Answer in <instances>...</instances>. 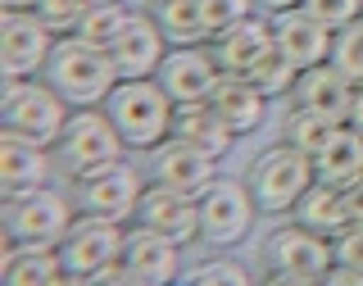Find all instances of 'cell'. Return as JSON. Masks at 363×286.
<instances>
[{
  "label": "cell",
  "mask_w": 363,
  "mask_h": 286,
  "mask_svg": "<svg viewBox=\"0 0 363 286\" xmlns=\"http://www.w3.org/2000/svg\"><path fill=\"white\" fill-rule=\"evenodd\" d=\"M41 77H45L55 91H60V96H64L73 109H82V105H105L109 91L123 82L118 68H113L109 45H96V41L77 37V32H68V37L55 41V55H50V64H45Z\"/></svg>",
  "instance_id": "1"
},
{
  "label": "cell",
  "mask_w": 363,
  "mask_h": 286,
  "mask_svg": "<svg viewBox=\"0 0 363 286\" xmlns=\"http://www.w3.org/2000/svg\"><path fill=\"white\" fill-rule=\"evenodd\" d=\"M113 128L123 132L128 150H159L173 136V114L177 100L164 91L159 77H123L105 100Z\"/></svg>",
  "instance_id": "2"
},
{
  "label": "cell",
  "mask_w": 363,
  "mask_h": 286,
  "mask_svg": "<svg viewBox=\"0 0 363 286\" xmlns=\"http://www.w3.org/2000/svg\"><path fill=\"white\" fill-rule=\"evenodd\" d=\"M332 264H336L332 236L304 227L300 219L272 227L264 241V282L272 286H313L327 277Z\"/></svg>",
  "instance_id": "3"
},
{
  "label": "cell",
  "mask_w": 363,
  "mask_h": 286,
  "mask_svg": "<svg viewBox=\"0 0 363 286\" xmlns=\"http://www.w3.org/2000/svg\"><path fill=\"white\" fill-rule=\"evenodd\" d=\"M245 182H250V191H255L259 214L286 219V214H295V204L304 200V191L318 182V168H313V155H304L300 145L277 141L250 164Z\"/></svg>",
  "instance_id": "4"
},
{
  "label": "cell",
  "mask_w": 363,
  "mask_h": 286,
  "mask_svg": "<svg viewBox=\"0 0 363 286\" xmlns=\"http://www.w3.org/2000/svg\"><path fill=\"white\" fill-rule=\"evenodd\" d=\"M68 114H73V105L45 77H14L0 91V132L28 136V141L50 145V150L60 141Z\"/></svg>",
  "instance_id": "5"
},
{
  "label": "cell",
  "mask_w": 363,
  "mask_h": 286,
  "mask_svg": "<svg viewBox=\"0 0 363 286\" xmlns=\"http://www.w3.org/2000/svg\"><path fill=\"white\" fill-rule=\"evenodd\" d=\"M128 155V141L123 132L113 128L109 109L105 105H82L68 114L60 141H55V159H60V173L64 177H82L91 168H105L113 159Z\"/></svg>",
  "instance_id": "6"
},
{
  "label": "cell",
  "mask_w": 363,
  "mask_h": 286,
  "mask_svg": "<svg viewBox=\"0 0 363 286\" xmlns=\"http://www.w3.org/2000/svg\"><path fill=\"white\" fill-rule=\"evenodd\" d=\"M77 219V200L64 196L55 187H37L18 200H5L0 214V236L5 241H23V246H60L64 232Z\"/></svg>",
  "instance_id": "7"
},
{
  "label": "cell",
  "mask_w": 363,
  "mask_h": 286,
  "mask_svg": "<svg viewBox=\"0 0 363 286\" xmlns=\"http://www.w3.org/2000/svg\"><path fill=\"white\" fill-rule=\"evenodd\" d=\"M60 32L45 23L37 9H9L0 5V77H41L55 55Z\"/></svg>",
  "instance_id": "8"
},
{
  "label": "cell",
  "mask_w": 363,
  "mask_h": 286,
  "mask_svg": "<svg viewBox=\"0 0 363 286\" xmlns=\"http://www.w3.org/2000/svg\"><path fill=\"white\" fill-rule=\"evenodd\" d=\"M150 187V177L136 164H128V155L113 159L105 168H91V173L73 177V200L82 214H100V219L113 223H132L136 204H141V191Z\"/></svg>",
  "instance_id": "9"
},
{
  "label": "cell",
  "mask_w": 363,
  "mask_h": 286,
  "mask_svg": "<svg viewBox=\"0 0 363 286\" xmlns=\"http://www.w3.org/2000/svg\"><path fill=\"white\" fill-rule=\"evenodd\" d=\"M259 219L255 191L245 177H218L200 196V241L213 250H232L250 236V227Z\"/></svg>",
  "instance_id": "10"
},
{
  "label": "cell",
  "mask_w": 363,
  "mask_h": 286,
  "mask_svg": "<svg viewBox=\"0 0 363 286\" xmlns=\"http://www.w3.org/2000/svg\"><path fill=\"white\" fill-rule=\"evenodd\" d=\"M123 246H128V223H113V219H100V214H82V209H77L73 227H68L64 241H60L68 286H86L91 273L123 255Z\"/></svg>",
  "instance_id": "11"
},
{
  "label": "cell",
  "mask_w": 363,
  "mask_h": 286,
  "mask_svg": "<svg viewBox=\"0 0 363 286\" xmlns=\"http://www.w3.org/2000/svg\"><path fill=\"white\" fill-rule=\"evenodd\" d=\"M132 223L150 227V232L168 236V241H177L186 250V246L200 241V200L186 196V191L164 187V182H150V187L141 191V204H136Z\"/></svg>",
  "instance_id": "12"
},
{
  "label": "cell",
  "mask_w": 363,
  "mask_h": 286,
  "mask_svg": "<svg viewBox=\"0 0 363 286\" xmlns=\"http://www.w3.org/2000/svg\"><path fill=\"white\" fill-rule=\"evenodd\" d=\"M150 182H164V187L173 191H186V196H204V191L213 187L223 173H218V155L200 150V145L191 141H177V136H168L159 150H150Z\"/></svg>",
  "instance_id": "13"
},
{
  "label": "cell",
  "mask_w": 363,
  "mask_h": 286,
  "mask_svg": "<svg viewBox=\"0 0 363 286\" xmlns=\"http://www.w3.org/2000/svg\"><path fill=\"white\" fill-rule=\"evenodd\" d=\"M168 50H173V45H168L164 28L155 23L150 9H132V18L123 23V32L109 41V55H113L118 77H155Z\"/></svg>",
  "instance_id": "14"
},
{
  "label": "cell",
  "mask_w": 363,
  "mask_h": 286,
  "mask_svg": "<svg viewBox=\"0 0 363 286\" xmlns=\"http://www.w3.org/2000/svg\"><path fill=\"white\" fill-rule=\"evenodd\" d=\"M55 168H60V159H55L50 145H37V141L14 136V132H0V196L5 200H18L37 187H50Z\"/></svg>",
  "instance_id": "15"
},
{
  "label": "cell",
  "mask_w": 363,
  "mask_h": 286,
  "mask_svg": "<svg viewBox=\"0 0 363 286\" xmlns=\"http://www.w3.org/2000/svg\"><path fill=\"white\" fill-rule=\"evenodd\" d=\"M155 77L164 82V91L177 100V105H191V100H209L213 96L223 68L213 60L209 41H204V45H173V50L164 55V64H159Z\"/></svg>",
  "instance_id": "16"
},
{
  "label": "cell",
  "mask_w": 363,
  "mask_h": 286,
  "mask_svg": "<svg viewBox=\"0 0 363 286\" xmlns=\"http://www.w3.org/2000/svg\"><path fill=\"white\" fill-rule=\"evenodd\" d=\"M123 259H128L132 286H164V282L182 277V246L168 241V236H159V232H150V227H141V223L128 227Z\"/></svg>",
  "instance_id": "17"
},
{
  "label": "cell",
  "mask_w": 363,
  "mask_h": 286,
  "mask_svg": "<svg viewBox=\"0 0 363 286\" xmlns=\"http://www.w3.org/2000/svg\"><path fill=\"white\" fill-rule=\"evenodd\" d=\"M272 37H277V45L300 68H313V64L332 60L336 32L327 28V23H318L304 5H295V9H277V14H272Z\"/></svg>",
  "instance_id": "18"
},
{
  "label": "cell",
  "mask_w": 363,
  "mask_h": 286,
  "mask_svg": "<svg viewBox=\"0 0 363 286\" xmlns=\"http://www.w3.org/2000/svg\"><path fill=\"white\" fill-rule=\"evenodd\" d=\"M272 45H277V37H272V14H250L241 23H232L227 32H218L209 41V50H213L223 73H250Z\"/></svg>",
  "instance_id": "19"
},
{
  "label": "cell",
  "mask_w": 363,
  "mask_h": 286,
  "mask_svg": "<svg viewBox=\"0 0 363 286\" xmlns=\"http://www.w3.org/2000/svg\"><path fill=\"white\" fill-rule=\"evenodd\" d=\"M0 286H68L60 246L5 241V250H0Z\"/></svg>",
  "instance_id": "20"
},
{
  "label": "cell",
  "mask_w": 363,
  "mask_h": 286,
  "mask_svg": "<svg viewBox=\"0 0 363 286\" xmlns=\"http://www.w3.org/2000/svg\"><path fill=\"white\" fill-rule=\"evenodd\" d=\"M209 105L218 109V119H223L236 136H250V132L264 128L272 100H268L255 82H250L245 73H223L218 87H213V96H209Z\"/></svg>",
  "instance_id": "21"
},
{
  "label": "cell",
  "mask_w": 363,
  "mask_h": 286,
  "mask_svg": "<svg viewBox=\"0 0 363 286\" xmlns=\"http://www.w3.org/2000/svg\"><path fill=\"white\" fill-rule=\"evenodd\" d=\"M291 100H295V105H309L318 114H327V119H336V123H345L350 105H354V82L327 60V64L304 68L300 82H295V91H291Z\"/></svg>",
  "instance_id": "22"
},
{
  "label": "cell",
  "mask_w": 363,
  "mask_h": 286,
  "mask_svg": "<svg viewBox=\"0 0 363 286\" xmlns=\"http://www.w3.org/2000/svg\"><path fill=\"white\" fill-rule=\"evenodd\" d=\"M173 136L177 141H191V145H200V150H209V155H232V145L241 141L227 123L218 119V109L209 105V100H191V105H177L173 114Z\"/></svg>",
  "instance_id": "23"
},
{
  "label": "cell",
  "mask_w": 363,
  "mask_h": 286,
  "mask_svg": "<svg viewBox=\"0 0 363 286\" xmlns=\"http://www.w3.org/2000/svg\"><path fill=\"white\" fill-rule=\"evenodd\" d=\"M318 182H332V187H350L363 177V132L340 123V128L323 141V150L313 155Z\"/></svg>",
  "instance_id": "24"
},
{
  "label": "cell",
  "mask_w": 363,
  "mask_h": 286,
  "mask_svg": "<svg viewBox=\"0 0 363 286\" xmlns=\"http://www.w3.org/2000/svg\"><path fill=\"white\" fill-rule=\"evenodd\" d=\"M291 219H300L304 227H313V232H323V236H336V232H345V227L354 223V214H350L345 187H332V182H313V187L304 191V200L295 204Z\"/></svg>",
  "instance_id": "25"
},
{
  "label": "cell",
  "mask_w": 363,
  "mask_h": 286,
  "mask_svg": "<svg viewBox=\"0 0 363 286\" xmlns=\"http://www.w3.org/2000/svg\"><path fill=\"white\" fill-rule=\"evenodd\" d=\"M145 9H150L155 23L164 28L168 45H204V41H209L204 0H150Z\"/></svg>",
  "instance_id": "26"
},
{
  "label": "cell",
  "mask_w": 363,
  "mask_h": 286,
  "mask_svg": "<svg viewBox=\"0 0 363 286\" xmlns=\"http://www.w3.org/2000/svg\"><path fill=\"white\" fill-rule=\"evenodd\" d=\"M340 128L336 119H327V114H318L309 105H295L291 100V109H286V119H281V141H291V145H300L304 155H318L323 150V141Z\"/></svg>",
  "instance_id": "27"
},
{
  "label": "cell",
  "mask_w": 363,
  "mask_h": 286,
  "mask_svg": "<svg viewBox=\"0 0 363 286\" xmlns=\"http://www.w3.org/2000/svg\"><path fill=\"white\" fill-rule=\"evenodd\" d=\"M300 73H304V68L295 64L291 55L281 50V45H272V50H268L255 68H250L245 77H250V82H255L259 91H264L268 100H286L291 91H295V82H300Z\"/></svg>",
  "instance_id": "28"
},
{
  "label": "cell",
  "mask_w": 363,
  "mask_h": 286,
  "mask_svg": "<svg viewBox=\"0 0 363 286\" xmlns=\"http://www.w3.org/2000/svg\"><path fill=\"white\" fill-rule=\"evenodd\" d=\"M132 18V5L128 0H91V9L82 14V23H77V37L96 41V45H109L113 37L123 32V23Z\"/></svg>",
  "instance_id": "29"
},
{
  "label": "cell",
  "mask_w": 363,
  "mask_h": 286,
  "mask_svg": "<svg viewBox=\"0 0 363 286\" xmlns=\"http://www.w3.org/2000/svg\"><path fill=\"white\" fill-rule=\"evenodd\" d=\"M186 282L191 286H250L255 273L232 255H209V259H200V264L186 268Z\"/></svg>",
  "instance_id": "30"
},
{
  "label": "cell",
  "mask_w": 363,
  "mask_h": 286,
  "mask_svg": "<svg viewBox=\"0 0 363 286\" xmlns=\"http://www.w3.org/2000/svg\"><path fill=\"white\" fill-rule=\"evenodd\" d=\"M332 64H336L354 87H363V18L336 32V41H332Z\"/></svg>",
  "instance_id": "31"
},
{
  "label": "cell",
  "mask_w": 363,
  "mask_h": 286,
  "mask_svg": "<svg viewBox=\"0 0 363 286\" xmlns=\"http://www.w3.org/2000/svg\"><path fill=\"white\" fill-rule=\"evenodd\" d=\"M259 14V0H204V23H209V41L227 32L232 23Z\"/></svg>",
  "instance_id": "32"
},
{
  "label": "cell",
  "mask_w": 363,
  "mask_h": 286,
  "mask_svg": "<svg viewBox=\"0 0 363 286\" xmlns=\"http://www.w3.org/2000/svg\"><path fill=\"white\" fill-rule=\"evenodd\" d=\"M32 9H37V14L50 23L55 32H60V37H68V32L82 23V14L91 9V0H37Z\"/></svg>",
  "instance_id": "33"
},
{
  "label": "cell",
  "mask_w": 363,
  "mask_h": 286,
  "mask_svg": "<svg viewBox=\"0 0 363 286\" xmlns=\"http://www.w3.org/2000/svg\"><path fill=\"white\" fill-rule=\"evenodd\" d=\"M304 9H309L318 23H327L332 32H340V28H350V23L363 18V0H304Z\"/></svg>",
  "instance_id": "34"
},
{
  "label": "cell",
  "mask_w": 363,
  "mask_h": 286,
  "mask_svg": "<svg viewBox=\"0 0 363 286\" xmlns=\"http://www.w3.org/2000/svg\"><path fill=\"white\" fill-rule=\"evenodd\" d=\"M332 250H336V264H350L363 273V223H350L345 232H336Z\"/></svg>",
  "instance_id": "35"
},
{
  "label": "cell",
  "mask_w": 363,
  "mask_h": 286,
  "mask_svg": "<svg viewBox=\"0 0 363 286\" xmlns=\"http://www.w3.org/2000/svg\"><path fill=\"white\" fill-rule=\"evenodd\" d=\"M323 282H327V286H363V273H359V268H350V264H332Z\"/></svg>",
  "instance_id": "36"
},
{
  "label": "cell",
  "mask_w": 363,
  "mask_h": 286,
  "mask_svg": "<svg viewBox=\"0 0 363 286\" xmlns=\"http://www.w3.org/2000/svg\"><path fill=\"white\" fill-rule=\"evenodd\" d=\"M345 200H350V214H354V223H363V177L345 187Z\"/></svg>",
  "instance_id": "37"
},
{
  "label": "cell",
  "mask_w": 363,
  "mask_h": 286,
  "mask_svg": "<svg viewBox=\"0 0 363 286\" xmlns=\"http://www.w3.org/2000/svg\"><path fill=\"white\" fill-rule=\"evenodd\" d=\"M345 123L363 132V87H354V105H350V119H345Z\"/></svg>",
  "instance_id": "38"
},
{
  "label": "cell",
  "mask_w": 363,
  "mask_h": 286,
  "mask_svg": "<svg viewBox=\"0 0 363 286\" xmlns=\"http://www.w3.org/2000/svg\"><path fill=\"white\" fill-rule=\"evenodd\" d=\"M304 5V0H259V9H268V14H277V9H295Z\"/></svg>",
  "instance_id": "39"
},
{
  "label": "cell",
  "mask_w": 363,
  "mask_h": 286,
  "mask_svg": "<svg viewBox=\"0 0 363 286\" xmlns=\"http://www.w3.org/2000/svg\"><path fill=\"white\" fill-rule=\"evenodd\" d=\"M0 5H9V9H32L37 0H0Z\"/></svg>",
  "instance_id": "40"
}]
</instances>
